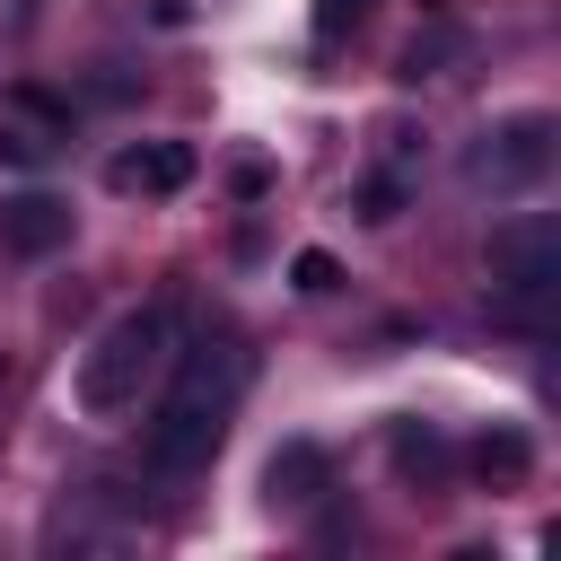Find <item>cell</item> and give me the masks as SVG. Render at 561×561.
Masks as SVG:
<instances>
[{
    "label": "cell",
    "instance_id": "1",
    "mask_svg": "<svg viewBox=\"0 0 561 561\" xmlns=\"http://www.w3.org/2000/svg\"><path fill=\"white\" fill-rule=\"evenodd\" d=\"M245 342L219 324V333H202L193 351H167V394H158V412H149V473L158 482H193L210 456H219V438H228V421H237V394H245Z\"/></svg>",
    "mask_w": 561,
    "mask_h": 561
},
{
    "label": "cell",
    "instance_id": "2",
    "mask_svg": "<svg viewBox=\"0 0 561 561\" xmlns=\"http://www.w3.org/2000/svg\"><path fill=\"white\" fill-rule=\"evenodd\" d=\"M167 351H175V316H167V307H131V316H114V324L79 351V368H70V403H79L88 421H123V412L140 403V386L167 368Z\"/></svg>",
    "mask_w": 561,
    "mask_h": 561
},
{
    "label": "cell",
    "instance_id": "3",
    "mask_svg": "<svg viewBox=\"0 0 561 561\" xmlns=\"http://www.w3.org/2000/svg\"><path fill=\"white\" fill-rule=\"evenodd\" d=\"M561 158V123L552 114H500L473 149H465V184L482 193H535Z\"/></svg>",
    "mask_w": 561,
    "mask_h": 561
},
{
    "label": "cell",
    "instance_id": "4",
    "mask_svg": "<svg viewBox=\"0 0 561 561\" xmlns=\"http://www.w3.org/2000/svg\"><path fill=\"white\" fill-rule=\"evenodd\" d=\"M482 272H491V298H561V219L552 210L500 219L482 245Z\"/></svg>",
    "mask_w": 561,
    "mask_h": 561
},
{
    "label": "cell",
    "instance_id": "5",
    "mask_svg": "<svg viewBox=\"0 0 561 561\" xmlns=\"http://www.w3.org/2000/svg\"><path fill=\"white\" fill-rule=\"evenodd\" d=\"M193 175H202L193 140H131V149L105 158V184H114V193H140V202H167V193H184Z\"/></svg>",
    "mask_w": 561,
    "mask_h": 561
},
{
    "label": "cell",
    "instance_id": "6",
    "mask_svg": "<svg viewBox=\"0 0 561 561\" xmlns=\"http://www.w3.org/2000/svg\"><path fill=\"white\" fill-rule=\"evenodd\" d=\"M324 491H333V456H324L316 438H280L272 465H263V500H272V508H316Z\"/></svg>",
    "mask_w": 561,
    "mask_h": 561
},
{
    "label": "cell",
    "instance_id": "7",
    "mask_svg": "<svg viewBox=\"0 0 561 561\" xmlns=\"http://www.w3.org/2000/svg\"><path fill=\"white\" fill-rule=\"evenodd\" d=\"M70 228H79V219H70V202H53V193H18V202H0V245L26 254V263L61 254Z\"/></svg>",
    "mask_w": 561,
    "mask_h": 561
},
{
    "label": "cell",
    "instance_id": "8",
    "mask_svg": "<svg viewBox=\"0 0 561 561\" xmlns=\"http://www.w3.org/2000/svg\"><path fill=\"white\" fill-rule=\"evenodd\" d=\"M386 456H394V473L421 482V491H447V473H456V447H447L430 421H394V430H386Z\"/></svg>",
    "mask_w": 561,
    "mask_h": 561
},
{
    "label": "cell",
    "instance_id": "9",
    "mask_svg": "<svg viewBox=\"0 0 561 561\" xmlns=\"http://www.w3.org/2000/svg\"><path fill=\"white\" fill-rule=\"evenodd\" d=\"M473 473H482L491 491H517V482L535 473V438H526V430H508V421H500V430H482V438H473Z\"/></svg>",
    "mask_w": 561,
    "mask_h": 561
},
{
    "label": "cell",
    "instance_id": "10",
    "mask_svg": "<svg viewBox=\"0 0 561 561\" xmlns=\"http://www.w3.org/2000/svg\"><path fill=\"white\" fill-rule=\"evenodd\" d=\"M53 131H61V123H18V114H0V158H9V167H44V158H53Z\"/></svg>",
    "mask_w": 561,
    "mask_h": 561
},
{
    "label": "cell",
    "instance_id": "11",
    "mask_svg": "<svg viewBox=\"0 0 561 561\" xmlns=\"http://www.w3.org/2000/svg\"><path fill=\"white\" fill-rule=\"evenodd\" d=\"M368 9H377V0H316V44L359 35V26H368Z\"/></svg>",
    "mask_w": 561,
    "mask_h": 561
},
{
    "label": "cell",
    "instance_id": "12",
    "mask_svg": "<svg viewBox=\"0 0 561 561\" xmlns=\"http://www.w3.org/2000/svg\"><path fill=\"white\" fill-rule=\"evenodd\" d=\"M289 289H307V298H324V289H342V263H333L324 245H307V254L289 263Z\"/></svg>",
    "mask_w": 561,
    "mask_h": 561
},
{
    "label": "cell",
    "instance_id": "13",
    "mask_svg": "<svg viewBox=\"0 0 561 561\" xmlns=\"http://www.w3.org/2000/svg\"><path fill=\"white\" fill-rule=\"evenodd\" d=\"M394 210H403V184L394 175H368L359 184V219H394Z\"/></svg>",
    "mask_w": 561,
    "mask_h": 561
}]
</instances>
